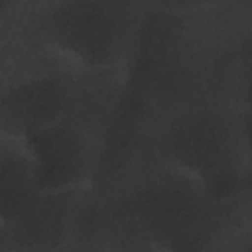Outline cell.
<instances>
[{
	"instance_id": "1",
	"label": "cell",
	"mask_w": 252,
	"mask_h": 252,
	"mask_svg": "<svg viewBox=\"0 0 252 252\" xmlns=\"http://www.w3.org/2000/svg\"><path fill=\"white\" fill-rule=\"evenodd\" d=\"M130 33L124 6L102 0H73L47 8L37 22L43 53L61 69L94 75L112 67Z\"/></svg>"
},
{
	"instance_id": "2",
	"label": "cell",
	"mask_w": 252,
	"mask_h": 252,
	"mask_svg": "<svg viewBox=\"0 0 252 252\" xmlns=\"http://www.w3.org/2000/svg\"><path fill=\"white\" fill-rule=\"evenodd\" d=\"M156 159L177 185L220 195L230 187L234 165L230 128L209 110L181 114L159 132Z\"/></svg>"
},
{
	"instance_id": "3",
	"label": "cell",
	"mask_w": 252,
	"mask_h": 252,
	"mask_svg": "<svg viewBox=\"0 0 252 252\" xmlns=\"http://www.w3.org/2000/svg\"><path fill=\"white\" fill-rule=\"evenodd\" d=\"M122 220L134 252H199L205 236V211L181 185L140 189Z\"/></svg>"
},
{
	"instance_id": "4",
	"label": "cell",
	"mask_w": 252,
	"mask_h": 252,
	"mask_svg": "<svg viewBox=\"0 0 252 252\" xmlns=\"http://www.w3.org/2000/svg\"><path fill=\"white\" fill-rule=\"evenodd\" d=\"M69 94L61 81L39 75L0 91V148L16 154L28 142L63 124Z\"/></svg>"
},
{
	"instance_id": "5",
	"label": "cell",
	"mask_w": 252,
	"mask_h": 252,
	"mask_svg": "<svg viewBox=\"0 0 252 252\" xmlns=\"http://www.w3.org/2000/svg\"><path fill=\"white\" fill-rule=\"evenodd\" d=\"M14 156L39 197L63 199L83 183L91 165L87 142L65 122L39 134Z\"/></svg>"
},
{
	"instance_id": "6",
	"label": "cell",
	"mask_w": 252,
	"mask_h": 252,
	"mask_svg": "<svg viewBox=\"0 0 252 252\" xmlns=\"http://www.w3.org/2000/svg\"><path fill=\"white\" fill-rule=\"evenodd\" d=\"M61 201L63 199L37 195L24 217L0 238H4L6 246L16 252H39L51 246L59 238L65 220Z\"/></svg>"
},
{
	"instance_id": "7",
	"label": "cell",
	"mask_w": 252,
	"mask_h": 252,
	"mask_svg": "<svg viewBox=\"0 0 252 252\" xmlns=\"http://www.w3.org/2000/svg\"><path fill=\"white\" fill-rule=\"evenodd\" d=\"M35 191L22 161L14 154L0 156V236L6 234L30 209Z\"/></svg>"
}]
</instances>
